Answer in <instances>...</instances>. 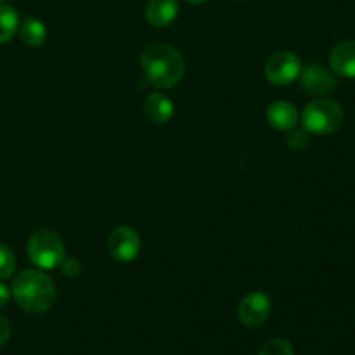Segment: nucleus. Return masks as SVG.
Returning a JSON list of instances; mask_svg holds the SVG:
<instances>
[{"label": "nucleus", "instance_id": "nucleus-1", "mask_svg": "<svg viewBox=\"0 0 355 355\" xmlns=\"http://www.w3.org/2000/svg\"><path fill=\"white\" fill-rule=\"evenodd\" d=\"M141 66L146 80L156 89H172L182 80L186 61L175 47L151 44L142 51Z\"/></svg>", "mask_w": 355, "mask_h": 355}, {"label": "nucleus", "instance_id": "nucleus-2", "mask_svg": "<svg viewBox=\"0 0 355 355\" xmlns=\"http://www.w3.org/2000/svg\"><path fill=\"white\" fill-rule=\"evenodd\" d=\"M12 295L16 304L30 314H44L54 305L58 291L47 274L40 270H23L12 281Z\"/></svg>", "mask_w": 355, "mask_h": 355}, {"label": "nucleus", "instance_id": "nucleus-3", "mask_svg": "<svg viewBox=\"0 0 355 355\" xmlns=\"http://www.w3.org/2000/svg\"><path fill=\"white\" fill-rule=\"evenodd\" d=\"M345 114L338 103L326 97L312 101L302 113L305 132L312 135H331L343 125Z\"/></svg>", "mask_w": 355, "mask_h": 355}, {"label": "nucleus", "instance_id": "nucleus-4", "mask_svg": "<svg viewBox=\"0 0 355 355\" xmlns=\"http://www.w3.org/2000/svg\"><path fill=\"white\" fill-rule=\"evenodd\" d=\"M28 257L38 269H55L64 260V243L54 231L42 229L28 241Z\"/></svg>", "mask_w": 355, "mask_h": 355}, {"label": "nucleus", "instance_id": "nucleus-5", "mask_svg": "<svg viewBox=\"0 0 355 355\" xmlns=\"http://www.w3.org/2000/svg\"><path fill=\"white\" fill-rule=\"evenodd\" d=\"M302 59L295 52L279 51L269 58L266 64V76L274 85H290L302 73Z\"/></svg>", "mask_w": 355, "mask_h": 355}, {"label": "nucleus", "instance_id": "nucleus-6", "mask_svg": "<svg viewBox=\"0 0 355 355\" xmlns=\"http://www.w3.org/2000/svg\"><path fill=\"white\" fill-rule=\"evenodd\" d=\"M107 250L118 262H132L141 252V238L132 227H116L107 238Z\"/></svg>", "mask_w": 355, "mask_h": 355}, {"label": "nucleus", "instance_id": "nucleus-7", "mask_svg": "<svg viewBox=\"0 0 355 355\" xmlns=\"http://www.w3.org/2000/svg\"><path fill=\"white\" fill-rule=\"evenodd\" d=\"M270 311H272L270 298L262 291H253L241 300L238 315L243 324L248 326V328H257L269 319Z\"/></svg>", "mask_w": 355, "mask_h": 355}, {"label": "nucleus", "instance_id": "nucleus-8", "mask_svg": "<svg viewBox=\"0 0 355 355\" xmlns=\"http://www.w3.org/2000/svg\"><path fill=\"white\" fill-rule=\"evenodd\" d=\"M300 83L312 96H326L336 89V75L322 64H309L302 69Z\"/></svg>", "mask_w": 355, "mask_h": 355}, {"label": "nucleus", "instance_id": "nucleus-9", "mask_svg": "<svg viewBox=\"0 0 355 355\" xmlns=\"http://www.w3.org/2000/svg\"><path fill=\"white\" fill-rule=\"evenodd\" d=\"M329 66L336 76L355 78V40H343L333 47Z\"/></svg>", "mask_w": 355, "mask_h": 355}, {"label": "nucleus", "instance_id": "nucleus-10", "mask_svg": "<svg viewBox=\"0 0 355 355\" xmlns=\"http://www.w3.org/2000/svg\"><path fill=\"white\" fill-rule=\"evenodd\" d=\"M179 14V0H149L146 6V19L155 28H165L175 21Z\"/></svg>", "mask_w": 355, "mask_h": 355}, {"label": "nucleus", "instance_id": "nucleus-11", "mask_svg": "<svg viewBox=\"0 0 355 355\" xmlns=\"http://www.w3.org/2000/svg\"><path fill=\"white\" fill-rule=\"evenodd\" d=\"M267 121L276 130L290 132L298 123V110L288 101H276L267 110Z\"/></svg>", "mask_w": 355, "mask_h": 355}, {"label": "nucleus", "instance_id": "nucleus-12", "mask_svg": "<svg viewBox=\"0 0 355 355\" xmlns=\"http://www.w3.org/2000/svg\"><path fill=\"white\" fill-rule=\"evenodd\" d=\"M146 116L156 125H165L173 116V103L162 92H153L144 101Z\"/></svg>", "mask_w": 355, "mask_h": 355}, {"label": "nucleus", "instance_id": "nucleus-13", "mask_svg": "<svg viewBox=\"0 0 355 355\" xmlns=\"http://www.w3.org/2000/svg\"><path fill=\"white\" fill-rule=\"evenodd\" d=\"M21 38L26 45L30 47H38L45 42L47 38V30H45V24L40 19H35V17H26L21 24Z\"/></svg>", "mask_w": 355, "mask_h": 355}, {"label": "nucleus", "instance_id": "nucleus-14", "mask_svg": "<svg viewBox=\"0 0 355 355\" xmlns=\"http://www.w3.org/2000/svg\"><path fill=\"white\" fill-rule=\"evenodd\" d=\"M19 28V14L14 7L0 3V44H7Z\"/></svg>", "mask_w": 355, "mask_h": 355}, {"label": "nucleus", "instance_id": "nucleus-15", "mask_svg": "<svg viewBox=\"0 0 355 355\" xmlns=\"http://www.w3.org/2000/svg\"><path fill=\"white\" fill-rule=\"evenodd\" d=\"M259 355H295V352L290 342H286V340L283 338H274L269 340V342L260 349Z\"/></svg>", "mask_w": 355, "mask_h": 355}, {"label": "nucleus", "instance_id": "nucleus-16", "mask_svg": "<svg viewBox=\"0 0 355 355\" xmlns=\"http://www.w3.org/2000/svg\"><path fill=\"white\" fill-rule=\"evenodd\" d=\"M14 269H16V257L10 252V248L0 243V279L12 276Z\"/></svg>", "mask_w": 355, "mask_h": 355}, {"label": "nucleus", "instance_id": "nucleus-17", "mask_svg": "<svg viewBox=\"0 0 355 355\" xmlns=\"http://www.w3.org/2000/svg\"><path fill=\"white\" fill-rule=\"evenodd\" d=\"M286 144L288 148L291 149H302L305 144H307V134L302 130H293L291 134H288Z\"/></svg>", "mask_w": 355, "mask_h": 355}, {"label": "nucleus", "instance_id": "nucleus-18", "mask_svg": "<svg viewBox=\"0 0 355 355\" xmlns=\"http://www.w3.org/2000/svg\"><path fill=\"white\" fill-rule=\"evenodd\" d=\"M10 338V324L3 315H0V347L6 345Z\"/></svg>", "mask_w": 355, "mask_h": 355}, {"label": "nucleus", "instance_id": "nucleus-19", "mask_svg": "<svg viewBox=\"0 0 355 355\" xmlns=\"http://www.w3.org/2000/svg\"><path fill=\"white\" fill-rule=\"evenodd\" d=\"M62 263H64V274H68V276H76V274L80 272V266L76 263L75 259H68V260L64 259L62 260Z\"/></svg>", "mask_w": 355, "mask_h": 355}, {"label": "nucleus", "instance_id": "nucleus-20", "mask_svg": "<svg viewBox=\"0 0 355 355\" xmlns=\"http://www.w3.org/2000/svg\"><path fill=\"white\" fill-rule=\"evenodd\" d=\"M9 298H10V291H9V288H7L6 284L0 283V309L6 307L7 302H9Z\"/></svg>", "mask_w": 355, "mask_h": 355}, {"label": "nucleus", "instance_id": "nucleus-21", "mask_svg": "<svg viewBox=\"0 0 355 355\" xmlns=\"http://www.w3.org/2000/svg\"><path fill=\"white\" fill-rule=\"evenodd\" d=\"M186 2H189V3H205V2H208V0H186Z\"/></svg>", "mask_w": 355, "mask_h": 355}, {"label": "nucleus", "instance_id": "nucleus-22", "mask_svg": "<svg viewBox=\"0 0 355 355\" xmlns=\"http://www.w3.org/2000/svg\"><path fill=\"white\" fill-rule=\"evenodd\" d=\"M3 2V0H0V3H2Z\"/></svg>", "mask_w": 355, "mask_h": 355}]
</instances>
